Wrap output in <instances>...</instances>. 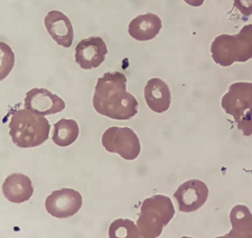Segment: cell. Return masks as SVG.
<instances>
[{
	"mask_svg": "<svg viewBox=\"0 0 252 238\" xmlns=\"http://www.w3.org/2000/svg\"><path fill=\"white\" fill-rule=\"evenodd\" d=\"M102 144L107 152L118 153L126 160H135L141 153V143L129 127H109L103 133Z\"/></svg>",
	"mask_w": 252,
	"mask_h": 238,
	"instance_id": "6",
	"label": "cell"
},
{
	"mask_svg": "<svg viewBox=\"0 0 252 238\" xmlns=\"http://www.w3.org/2000/svg\"><path fill=\"white\" fill-rule=\"evenodd\" d=\"M162 27L160 17L152 13L138 15L130 21L129 34L138 41H147L157 37Z\"/></svg>",
	"mask_w": 252,
	"mask_h": 238,
	"instance_id": "14",
	"label": "cell"
},
{
	"mask_svg": "<svg viewBox=\"0 0 252 238\" xmlns=\"http://www.w3.org/2000/svg\"><path fill=\"white\" fill-rule=\"evenodd\" d=\"M223 110L232 115L244 135L252 134V83H235L221 101Z\"/></svg>",
	"mask_w": 252,
	"mask_h": 238,
	"instance_id": "5",
	"label": "cell"
},
{
	"mask_svg": "<svg viewBox=\"0 0 252 238\" xmlns=\"http://www.w3.org/2000/svg\"><path fill=\"white\" fill-rule=\"evenodd\" d=\"M108 53L106 44L101 37L83 39L75 47V60L81 68L90 70L100 66Z\"/></svg>",
	"mask_w": 252,
	"mask_h": 238,
	"instance_id": "9",
	"label": "cell"
},
{
	"mask_svg": "<svg viewBox=\"0 0 252 238\" xmlns=\"http://www.w3.org/2000/svg\"><path fill=\"white\" fill-rule=\"evenodd\" d=\"M185 3L192 7H200L204 3V0H184Z\"/></svg>",
	"mask_w": 252,
	"mask_h": 238,
	"instance_id": "19",
	"label": "cell"
},
{
	"mask_svg": "<svg viewBox=\"0 0 252 238\" xmlns=\"http://www.w3.org/2000/svg\"><path fill=\"white\" fill-rule=\"evenodd\" d=\"M25 108L45 116L63 111L66 108V103L62 98L48 89L34 88L26 94Z\"/></svg>",
	"mask_w": 252,
	"mask_h": 238,
	"instance_id": "10",
	"label": "cell"
},
{
	"mask_svg": "<svg viewBox=\"0 0 252 238\" xmlns=\"http://www.w3.org/2000/svg\"><path fill=\"white\" fill-rule=\"evenodd\" d=\"M79 136V127L74 120L61 119L54 124L52 141L56 145L65 147L74 143Z\"/></svg>",
	"mask_w": 252,
	"mask_h": 238,
	"instance_id": "15",
	"label": "cell"
},
{
	"mask_svg": "<svg viewBox=\"0 0 252 238\" xmlns=\"http://www.w3.org/2000/svg\"><path fill=\"white\" fill-rule=\"evenodd\" d=\"M45 205L47 212L56 218H69L79 211L83 205V197L72 189H62L49 195Z\"/></svg>",
	"mask_w": 252,
	"mask_h": 238,
	"instance_id": "7",
	"label": "cell"
},
{
	"mask_svg": "<svg viewBox=\"0 0 252 238\" xmlns=\"http://www.w3.org/2000/svg\"><path fill=\"white\" fill-rule=\"evenodd\" d=\"M174 215V206L169 197L158 195L146 199L136 221L141 238H158Z\"/></svg>",
	"mask_w": 252,
	"mask_h": 238,
	"instance_id": "4",
	"label": "cell"
},
{
	"mask_svg": "<svg viewBox=\"0 0 252 238\" xmlns=\"http://www.w3.org/2000/svg\"><path fill=\"white\" fill-rule=\"evenodd\" d=\"M173 196L178 203L179 211L194 212L206 203L209 188L203 181L190 179L178 187Z\"/></svg>",
	"mask_w": 252,
	"mask_h": 238,
	"instance_id": "8",
	"label": "cell"
},
{
	"mask_svg": "<svg viewBox=\"0 0 252 238\" xmlns=\"http://www.w3.org/2000/svg\"><path fill=\"white\" fill-rule=\"evenodd\" d=\"M9 127L12 141L20 148H32L42 145L48 140L51 130L48 120L45 116L26 108L12 114Z\"/></svg>",
	"mask_w": 252,
	"mask_h": 238,
	"instance_id": "2",
	"label": "cell"
},
{
	"mask_svg": "<svg viewBox=\"0 0 252 238\" xmlns=\"http://www.w3.org/2000/svg\"><path fill=\"white\" fill-rule=\"evenodd\" d=\"M44 23L52 39L60 46L69 48L73 41V27L66 15L58 10L49 12Z\"/></svg>",
	"mask_w": 252,
	"mask_h": 238,
	"instance_id": "11",
	"label": "cell"
},
{
	"mask_svg": "<svg viewBox=\"0 0 252 238\" xmlns=\"http://www.w3.org/2000/svg\"><path fill=\"white\" fill-rule=\"evenodd\" d=\"M234 6L246 17L252 15V0H234Z\"/></svg>",
	"mask_w": 252,
	"mask_h": 238,
	"instance_id": "18",
	"label": "cell"
},
{
	"mask_svg": "<svg viewBox=\"0 0 252 238\" xmlns=\"http://www.w3.org/2000/svg\"><path fill=\"white\" fill-rule=\"evenodd\" d=\"M146 103L156 113H163L171 105L172 96L169 87L160 78H153L147 82L144 89Z\"/></svg>",
	"mask_w": 252,
	"mask_h": 238,
	"instance_id": "12",
	"label": "cell"
},
{
	"mask_svg": "<svg viewBox=\"0 0 252 238\" xmlns=\"http://www.w3.org/2000/svg\"><path fill=\"white\" fill-rule=\"evenodd\" d=\"M127 78L120 72H108L97 79L93 98L95 110L106 117L127 121L137 115L138 102L126 90Z\"/></svg>",
	"mask_w": 252,
	"mask_h": 238,
	"instance_id": "1",
	"label": "cell"
},
{
	"mask_svg": "<svg viewBox=\"0 0 252 238\" xmlns=\"http://www.w3.org/2000/svg\"><path fill=\"white\" fill-rule=\"evenodd\" d=\"M210 51L215 64L223 67L252 59V25L243 26L237 34L219 35L213 41Z\"/></svg>",
	"mask_w": 252,
	"mask_h": 238,
	"instance_id": "3",
	"label": "cell"
},
{
	"mask_svg": "<svg viewBox=\"0 0 252 238\" xmlns=\"http://www.w3.org/2000/svg\"><path fill=\"white\" fill-rule=\"evenodd\" d=\"M2 190L5 198L16 204L29 201L34 193L31 178L22 173L9 175L3 183Z\"/></svg>",
	"mask_w": 252,
	"mask_h": 238,
	"instance_id": "13",
	"label": "cell"
},
{
	"mask_svg": "<svg viewBox=\"0 0 252 238\" xmlns=\"http://www.w3.org/2000/svg\"><path fill=\"white\" fill-rule=\"evenodd\" d=\"M110 238H141L137 225L128 219H118L113 221L109 230Z\"/></svg>",
	"mask_w": 252,
	"mask_h": 238,
	"instance_id": "17",
	"label": "cell"
},
{
	"mask_svg": "<svg viewBox=\"0 0 252 238\" xmlns=\"http://www.w3.org/2000/svg\"><path fill=\"white\" fill-rule=\"evenodd\" d=\"M230 221L233 233H229L225 238H250L247 230H252V215L247 206L234 207L230 212Z\"/></svg>",
	"mask_w": 252,
	"mask_h": 238,
	"instance_id": "16",
	"label": "cell"
}]
</instances>
